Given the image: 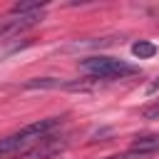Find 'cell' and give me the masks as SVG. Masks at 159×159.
I'll use <instances>...</instances> for the list:
<instances>
[{
	"label": "cell",
	"mask_w": 159,
	"mask_h": 159,
	"mask_svg": "<svg viewBox=\"0 0 159 159\" xmlns=\"http://www.w3.org/2000/svg\"><path fill=\"white\" fill-rule=\"evenodd\" d=\"M60 124V117H47V119H40V122H32L27 127H22L20 132H12L7 137L0 139V157H7L17 149H25L35 142H40L42 137H47L50 129H55Z\"/></svg>",
	"instance_id": "cell-1"
},
{
	"label": "cell",
	"mask_w": 159,
	"mask_h": 159,
	"mask_svg": "<svg viewBox=\"0 0 159 159\" xmlns=\"http://www.w3.org/2000/svg\"><path fill=\"white\" fill-rule=\"evenodd\" d=\"M80 70L87 72L92 80H114V77H129L139 72V67L127 65L124 60H117V57H107V55H94V57L82 60Z\"/></svg>",
	"instance_id": "cell-2"
},
{
	"label": "cell",
	"mask_w": 159,
	"mask_h": 159,
	"mask_svg": "<svg viewBox=\"0 0 159 159\" xmlns=\"http://www.w3.org/2000/svg\"><path fill=\"white\" fill-rule=\"evenodd\" d=\"M62 147H65L62 142H57V139H52V137H42L35 149L25 152V154L17 157V159H50V157H55L57 152H62Z\"/></svg>",
	"instance_id": "cell-3"
},
{
	"label": "cell",
	"mask_w": 159,
	"mask_h": 159,
	"mask_svg": "<svg viewBox=\"0 0 159 159\" xmlns=\"http://www.w3.org/2000/svg\"><path fill=\"white\" fill-rule=\"evenodd\" d=\"M132 152H137V154H154V152H159V134H149V137H137L134 142H132Z\"/></svg>",
	"instance_id": "cell-4"
},
{
	"label": "cell",
	"mask_w": 159,
	"mask_h": 159,
	"mask_svg": "<svg viewBox=\"0 0 159 159\" xmlns=\"http://www.w3.org/2000/svg\"><path fill=\"white\" fill-rule=\"evenodd\" d=\"M132 55L139 57V60H149V57L157 55V47H154L152 42H147V40H139V42L132 45Z\"/></svg>",
	"instance_id": "cell-5"
},
{
	"label": "cell",
	"mask_w": 159,
	"mask_h": 159,
	"mask_svg": "<svg viewBox=\"0 0 159 159\" xmlns=\"http://www.w3.org/2000/svg\"><path fill=\"white\" fill-rule=\"evenodd\" d=\"M70 82H60V80H52V77H45V80H30V82H25V87L27 89H57V87H67Z\"/></svg>",
	"instance_id": "cell-6"
},
{
	"label": "cell",
	"mask_w": 159,
	"mask_h": 159,
	"mask_svg": "<svg viewBox=\"0 0 159 159\" xmlns=\"http://www.w3.org/2000/svg\"><path fill=\"white\" fill-rule=\"evenodd\" d=\"M142 117H144V119H159V99H157L154 104L144 107V109H142Z\"/></svg>",
	"instance_id": "cell-7"
},
{
	"label": "cell",
	"mask_w": 159,
	"mask_h": 159,
	"mask_svg": "<svg viewBox=\"0 0 159 159\" xmlns=\"http://www.w3.org/2000/svg\"><path fill=\"white\" fill-rule=\"evenodd\" d=\"M107 159H147V154H137V152H129V154H122V157H107Z\"/></svg>",
	"instance_id": "cell-8"
},
{
	"label": "cell",
	"mask_w": 159,
	"mask_h": 159,
	"mask_svg": "<svg viewBox=\"0 0 159 159\" xmlns=\"http://www.w3.org/2000/svg\"><path fill=\"white\" fill-rule=\"evenodd\" d=\"M157 89H159V80H157V82H152V87H149V92H157Z\"/></svg>",
	"instance_id": "cell-9"
}]
</instances>
